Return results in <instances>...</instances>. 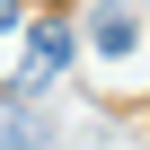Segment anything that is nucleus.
Here are the masks:
<instances>
[{
  "label": "nucleus",
  "mask_w": 150,
  "mask_h": 150,
  "mask_svg": "<svg viewBox=\"0 0 150 150\" xmlns=\"http://www.w3.org/2000/svg\"><path fill=\"white\" fill-rule=\"evenodd\" d=\"M0 150H62V132H53V115H35L9 88V97H0Z\"/></svg>",
  "instance_id": "nucleus-1"
},
{
  "label": "nucleus",
  "mask_w": 150,
  "mask_h": 150,
  "mask_svg": "<svg viewBox=\"0 0 150 150\" xmlns=\"http://www.w3.org/2000/svg\"><path fill=\"white\" fill-rule=\"evenodd\" d=\"M62 62H71V35H62V27H27V71H18V97H35L44 80H62Z\"/></svg>",
  "instance_id": "nucleus-2"
},
{
  "label": "nucleus",
  "mask_w": 150,
  "mask_h": 150,
  "mask_svg": "<svg viewBox=\"0 0 150 150\" xmlns=\"http://www.w3.org/2000/svg\"><path fill=\"white\" fill-rule=\"evenodd\" d=\"M88 35H97V53H106V62H132V53H141L132 9H97V27H88Z\"/></svg>",
  "instance_id": "nucleus-3"
},
{
  "label": "nucleus",
  "mask_w": 150,
  "mask_h": 150,
  "mask_svg": "<svg viewBox=\"0 0 150 150\" xmlns=\"http://www.w3.org/2000/svg\"><path fill=\"white\" fill-rule=\"evenodd\" d=\"M9 18H18V0H0V27H9Z\"/></svg>",
  "instance_id": "nucleus-4"
}]
</instances>
